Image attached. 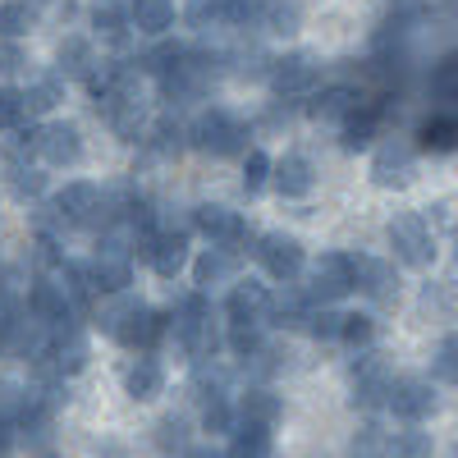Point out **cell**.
I'll return each mask as SVG.
<instances>
[{
  "mask_svg": "<svg viewBox=\"0 0 458 458\" xmlns=\"http://www.w3.org/2000/svg\"><path fill=\"white\" fill-rule=\"evenodd\" d=\"M101 326H106V335L120 339L124 349H142V353H151V349H157V344L165 339L170 317L157 312V308H142V302H133V298L120 293V302L101 312Z\"/></svg>",
  "mask_w": 458,
  "mask_h": 458,
  "instance_id": "1",
  "label": "cell"
},
{
  "mask_svg": "<svg viewBox=\"0 0 458 458\" xmlns=\"http://www.w3.org/2000/svg\"><path fill=\"white\" fill-rule=\"evenodd\" d=\"M248 124L243 120H234L225 106H211V110H202L193 124H188V142H193L198 151H211V157H248Z\"/></svg>",
  "mask_w": 458,
  "mask_h": 458,
  "instance_id": "2",
  "label": "cell"
},
{
  "mask_svg": "<svg viewBox=\"0 0 458 458\" xmlns=\"http://www.w3.org/2000/svg\"><path fill=\"white\" fill-rule=\"evenodd\" d=\"M386 234H390L394 261L408 266V271H427V266L436 261V234H431V225L417 211H399Z\"/></svg>",
  "mask_w": 458,
  "mask_h": 458,
  "instance_id": "3",
  "label": "cell"
},
{
  "mask_svg": "<svg viewBox=\"0 0 458 458\" xmlns=\"http://www.w3.org/2000/svg\"><path fill=\"white\" fill-rule=\"evenodd\" d=\"M170 330L183 344V353H193V358L216 353V330H211V302H207V293H198V289L183 293V302L170 317Z\"/></svg>",
  "mask_w": 458,
  "mask_h": 458,
  "instance_id": "4",
  "label": "cell"
},
{
  "mask_svg": "<svg viewBox=\"0 0 458 458\" xmlns=\"http://www.w3.org/2000/svg\"><path fill=\"white\" fill-rule=\"evenodd\" d=\"M55 216H60L64 225L97 229V225L110 220V216H106V193H101L97 183H88V179H73V183H64L60 193H55Z\"/></svg>",
  "mask_w": 458,
  "mask_h": 458,
  "instance_id": "5",
  "label": "cell"
},
{
  "mask_svg": "<svg viewBox=\"0 0 458 458\" xmlns=\"http://www.w3.org/2000/svg\"><path fill=\"white\" fill-rule=\"evenodd\" d=\"M386 408L399 417V422H427V417L440 408V399H436V386L427 376H394L390 380V394H386Z\"/></svg>",
  "mask_w": 458,
  "mask_h": 458,
  "instance_id": "6",
  "label": "cell"
},
{
  "mask_svg": "<svg viewBox=\"0 0 458 458\" xmlns=\"http://www.w3.org/2000/svg\"><path fill=\"white\" fill-rule=\"evenodd\" d=\"M257 261H261V271L271 276V280H280V284H293L298 276H302V266H308V252H302V243L293 239V234H261L257 239Z\"/></svg>",
  "mask_w": 458,
  "mask_h": 458,
  "instance_id": "7",
  "label": "cell"
},
{
  "mask_svg": "<svg viewBox=\"0 0 458 458\" xmlns=\"http://www.w3.org/2000/svg\"><path fill=\"white\" fill-rule=\"evenodd\" d=\"M358 289L353 280V252H321V261L312 266V302H339V298H349Z\"/></svg>",
  "mask_w": 458,
  "mask_h": 458,
  "instance_id": "8",
  "label": "cell"
},
{
  "mask_svg": "<svg viewBox=\"0 0 458 458\" xmlns=\"http://www.w3.org/2000/svg\"><path fill=\"white\" fill-rule=\"evenodd\" d=\"M390 362L362 349V358L353 362V408L362 412H376V408H386V394H390Z\"/></svg>",
  "mask_w": 458,
  "mask_h": 458,
  "instance_id": "9",
  "label": "cell"
},
{
  "mask_svg": "<svg viewBox=\"0 0 458 458\" xmlns=\"http://www.w3.org/2000/svg\"><path fill=\"white\" fill-rule=\"evenodd\" d=\"M88 276H92L97 293H114V298H120V293L133 284V257H129L124 239H114V234H110V239L101 243L97 261L88 266Z\"/></svg>",
  "mask_w": 458,
  "mask_h": 458,
  "instance_id": "10",
  "label": "cell"
},
{
  "mask_svg": "<svg viewBox=\"0 0 458 458\" xmlns=\"http://www.w3.org/2000/svg\"><path fill=\"white\" fill-rule=\"evenodd\" d=\"M142 257L161 280H174L188 266V234L183 229H151V234H142Z\"/></svg>",
  "mask_w": 458,
  "mask_h": 458,
  "instance_id": "11",
  "label": "cell"
},
{
  "mask_svg": "<svg viewBox=\"0 0 458 458\" xmlns=\"http://www.w3.org/2000/svg\"><path fill=\"white\" fill-rule=\"evenodd\" d=\"M193 225H198V234L211 239V248H225V252L248 239V220L239 211H229V207H216V202L193 207Z\"/></svg>",
  "mask_w": 458,
  "mask_h": 458,
  "instance_id": "12",
  "label": "cell"
},
{
  "mask_svg": "<svg viewBox=\"0 0 458 458\" xmlns=\"http://www.w3.org/2000/svg\"><path fill=\"white\" fill-rule=\"evenodd\" d=\"M266 308H271V289L257 280H243L225 298V326H261L266 330Z\"/></svg>",
  "mask_w": 458,
  "mask_h": 458,
  "instance_id": "13",
  "label": "cell"
},
{
  "mask_svg": "<svg viewBox=\"0 0 458 458\" xmlns=\"http://www.w3.org/2000/svg\"><path fill=\"white\" fill-rule=\"evenodd\" d=\"M271 88L280 92V97H302V92H312L317 88V79H321V69H317V60L312 55H280V60H271Z\"/></svg>",
  "mask_w": 458,
  "mask_h": 458,
  "instance_id": "14",
  "label": "cell"
},
{
  "mask_svg": "<svg viewBox=\"0 0 458 458\" xmlns=\"http://www.w3.org/2000/svg\"><path fill=\"white\" fill-rule=\"evenodd\" d=\"M380 120H386V97H376V101H362L349 120L339 124V147L344 151H367L376 142V129Z\"/></svg>",
  "mask_w": 458,
  "mask_h": 458,
  "instance_id": "15",
  "label": "cell"
},
{
  "mask_svg": "<svg viewBox=\"0 0 458 458\" xmlns=\"http://www.w3.org/2000/svg\"><path fill=\"white\" fill-rule=\"evenodd\" d=\"M312 312H317L312 293H302V289L284 284L280 293H271V308H266V326H284V330H308Z\"/></svg>",
  "mask_w": 458,
  "mask_h": 458,
  "instance_id": "16",
  "label": "cell"
},
{
  "mask_svg": "<svg viewBox=\"0 0 458 458\" xmlns=\"http://www.w3.org/2000/svg\"><path fill=\"white\" fill-rule=\"evenodd\" d=\"M408 179H412V147L408 142H380L371 157V183L403 188Z\"/></svg>",
  "mask_w": 458,
  "mask_h": 458,
  "instance_id": "17",
  "label": "cell"
},
{
  "mask_svg": "<svg viewBox=\"0 0 458 458\" xmlns=\"http://www.w3.org/2000/svg\"><path fill=\"white\" fill-rule=\"evenodd\" d=\"M37 157H42L47 165H73L83 157V138L73 124H47L37 129Z\"/></svg>",
  "mask_w": 458,
  "mask_h": 458,
  "instance_id": "18",
  "label": "cell"
},
{
  "mask_svg": "<svg viewBox=\"0 0 458 458\" xmlns=\"http://www.w3.org/2000/svg\"><path fill=\"white\" fill-rule=\"evenodd\" d=\"M353 280L367 298L376 302H394L399 293V276H394V266L390 261H380V257H353Z\"/></svg>",
  "mask_w": 458,
  "mask_h": 458,
  "instance_id": "19",
  "label": "cell"
},
{
  "mask_svg": "<svg viewBox=\"0 0 458 458\" xmlns=\"http://www.w3.org/2000/svg\"><path fill=\"white\" fill-rule=\"evenodd\" d=\"M417 147L431 151V157H449L458 151V110H436L417 124Z\"/></svg>",
  "mask_w": 458,
  "mask_h": 458,
  "instance_id": "20",
  "label": "cell"
},
{
  "mask_svg": "<svg viewBox=\"0 0 458 458\" xmlns=\"http://www.w3.org/2000/svg\"><path fill=\"white\" fill-rule=\"evenodd\" d=\"M271 179H276V193L293 202V198H308V193H312L317 170H312L308 157H298V151H293V157H284V161L271 165Z\"/></svg>",
  "mask_w": 458,
  "mask_h": 458,
  "instance_id": "21",
  "label": "cell"
},
{
  "mask_svg": "<svg viewBox=\"0 0 458 458\" xmlns=\"http://www.w3.org/2000/svg\"><path fill=\"white\" fill-rule=\"evenodd\" d=\"M239 422H252V427H276L280 417H284V399L276 390H266V386H252L243 399H239Z\"/></svg>",
  "mask_w": 458,
  "mask_h": 458,
  "instance_id": "22",
  "label": "cell"
},
{
  "mask_svg": "<svg viewBox=\"0 0 458 458\" xmlns=\"http://www.w3.org/2000/svg\"><path fill=\"white\" fill-rule=\"evenodd\" d=\"M358 106H362V92L349 88V83H339V88H326V92L312 101V114H317V120H326V124H344Z\"/></svg>",
  "mask_w": 458,
  "mask_h": 458,
  "instance_id": "23",
  "label": "cell"
},
{
  "mask_svg": "<svg viewBox=\"0 0 458 458\" xmlns=\"http://www.w3.org/2000/svg\"><path fill=\"white\" fill-rule=\"evenodd\" d=\"M174 23V0H129V28L161 37Z\"/></svg>",
  "mask_w": 458,
  "mask_h": 458,
  "instance_id": "24",
  "label": "cell"
},
{
  "mask_svg": "<svg viewBox=\"0 0 458 458\" xmlns=\"http://www.w3.org/2000/svg\"><path fill=\"white\" fill-rule=\"evenodd\" d=\"M124 390H129V399H138V403L157 399V394L165 390V371H161V362H157V358H138V362L129 367V376H124Z\"/></svg>",
  "mask_w": 458,
  "mask_h": 458,
  "instance_id": "25",
  "label": "cell"
},
{
  "mask_svg": "<svg viewBox=\"0 0 458 458\" xmlns=\"http://www.w3.org/2000/svg\"><path fill=\"white\" fill-rule=\"evenodd\" d=\"M97 73V51L88 37H64L60 42V79H92Z\"/></svg>",
  "mask_w": 458,
  "mask_h": 458,
  "instance_id": "26",
  "label": "cell"
},
{
  "mask_svg": "<svg viewBox=\"0 0 458 458\" xmlns=\"http://www.w3.org/2000/svg\"><path fill=\"white\" fill-rule=\"evenodd\" d=\"M5 183H10V193H14L19 202L42 198V193H47V174L37 170V165H28L23 157H14V161L5 165Z\"/></svg>",
  "mask_w": 458,
  "mask_h": 458,
  "instance_id": "27",
  "label": "cell"
},
{
  "mask_svg": "<svg viewBox=\"0 0 458 458\" xmlns=\"http://www.w3.org/2000/svg\"><path fill=\"white\" fill-rule=\"evenodd\" d=\"M229 276H234V252H225V248H211L198 257L193 266V280H198V293H207L211 284H225Z\"/></svg>",
  "mask_w": 458,
  "mask_h": 458,
  "instance_id": "28",
  "label": "cell"
},
{
  "mask_svg": "<svg viewBox=\"0 0 458 458\" xmlns=\"http://www.w3.org/2000/svg\"><path fill=\"white\" fill-rule=\"evenodd\" d=\"M271 454H276L271 427H252V422L234 427V449H229V458H271Z\"/></svg>",
  "mask_w": 458,
  "mask_h": 458,
  "instance_id": "29",
  "label": "cell"
},
{
  "mask_svg": "<svg viewBox=\"0 0 458 458\" xmlns=\"http://www.w3.org/2000/svg\"><path fill=\"white\" fill-rule=\"evenodd\" d=\"M60 101H64V79H60V73H47V79H37V83L23 88L28 114H47V110H55Z\"/></svg>",
  "mask_w": 458,
  "mask_h": 458,
  "instance_id": "30",
  "label": "cell"
},
{
  "mask_svg": "<svg viewBox=\"0 0 458 458\" xmlns=\"http://www.w3.org/2000/svg\"><path fill=\"white\" fill-rule=\"evenodd\" d=\"M92 23H97V32L106 37V42H129V10L120 5V0H101V5L92 10Z\"/></svg>",
  "mask_w": 458,
  "mask_h": 458,
  "instance_id": "31",
  "label": "cell"
},
{
  "mask_svg": "<svg viewBox=\"0 0 458 458\" xmlns=\"http://www.w3.org/2000/svg\"><path fill=\"white\" fill-rule=\"evenodd\" d=\"M157 449L165 458H183L188 449H193V445H188V422H183V417H161V422H157Z\"/></svg>",
  "mask_w": 458,
  "mask_h": 458,
  "instance_id": "32",
  "label": "cell"
},
{
  "mask_svg": "<svg viewBox=\"0 0 458 458\" xmlns=\"http://www.w3.org/2000/svg\"><path fill=\"white\" fill-rule=\"evenodd\" d=\"M28 28H32L28 0H5V5H0V42H19Z\"/></svg>",
  "mask_w": 458,
  "mask_h": 458,
  "instance_id": "33",
  "label": "cell"
},
{
  "mask_svg": "<svg viewBox=\"0 0 458 458\" xmlns=\"http://www.w3.org/2000/svg\"><path fill=\"white\" fill-rule=\"evenodd\" d=\"M339 339L349 344V349H371V339H376V321H371L367 312H344Z\"/></svg>",
  "mask_w": 458,
  "mask_h": 458,
  "instance_id": "34",
  "label": "cell"
},
{
  "mask_svg": "<svg viewBox=\"0 0 458 458\" xmlns=\"http://www.w3.org/2000/svg\"><path fill=\"white\" fill-rule=\"evenodd\" d=\"M179 60H183V47H179V42H161V47H151V51L142 55V73H151V79L161 83Z\"/></svg>",
  "mask_w": 458,
  "mask_h": 458,
  "instance_id": "35",
  "label": "cell"
},
{
  "mask_svg": "<svg viewBox=\"0 0 458 458\" xmlns=\"http://www.w3.org/2000/svg\"><path fill=\"white\" fill-rule=\"evenodd\" d=\"M183 142H188V129L174 120V114H165V120H161L157 129H151V147H157L161 157H179Z\"/></svg>",
  "mask_w": 458,
  "mask_h": 458,
  "instance_id": "36",
  "label": "cell"
},
{
  "mask_svg": "<svg viewBox=\"0 0 458 458\" xmlns=\"http://www.w3.org/2000/svg\"><path fill=\"white\" fill-rule=\"evenodd\" d=\"M28 403H32V390H23V386H14V380H0V417L5 422H23V412H28Z\"/></svg>",
  "mask_w": 458,
  "mask_h": 458,
  "instance_id": "37",
  "label": "cell"
},
{
  "mask_svg": "<svg viewBox=\"0 0 458 458\" xmlns=\"http://www.w3.org/2000/svg\"><path fill=\"white\" fill-rule=\"evenodd\" d=\"M390 431H380V427H362L353 436V458H390Z\"/></svg>",
  "mask_w": 458,
  "mask_h": 458,
  "instance_id": "38",
  "label": "cell"
},
{
  "mask_svg": "<svg viewBox=\"0 0 458 458\" xmlns=\"http://www.w3.org/2000/svg\"><path fill=\"white\" fill-rule=\"evenodd\" d=\"M431 454H436V445L427 431H403L390 440V458H431Z\"/></svg>",
  "mask_w": 458,
  "mask_h": 458,
  "instance_id": "39",
  "label": "cell"
},
{
  "mask_svg": "<svg viewBox=\"0 0 458 458\" xmlns=\"http://www.w3.org/2000/svg\"><path fill=\"white\" fill-rule=\"evenodd\" d=\"M271 32H293L298 28V0H266V19Z\"/></svg>",
  "mask_w": 458,
  "mask_h": 458,
  "instance_id": "40",
  "label": "cell"
},
{
  "mask_svg": "<svg viewBox=\"0 0 458 458\" xmlns=\"http://www.w3.org/2000/svg\"><path fill=\"white\" fill-rule=\"evenodd\" d=\"M271 157H266V151L261 147H252L248 151V157H243V188H248V193H257V188L266 183V179H271Z\"/></svg>",
  "mask_w": 458,
  "mask_h": 458,
  "instance_id": "41",
  "label": "cell"
},
{
  "mask_svg": "<svg viewBox=\"0 0 458 458\" xmlns=\"http://www.w3.org/2000/svg\"><path fill=\"white\" fill-rule=\"evenodd\" d=\"M28 120V106L19 88H0V129H23Z\"/></svg>",
  "mask_w": 458,
  "mask_h": 458,
  "instance_id": "42",
  "label": "cell"
},
{
  "mask_svg": "<svg viewBox=\"0 0 458 458\" xmlns=\"http://www.w3.org/2000/svg\"><path fill=\"white\" fill-rule=\"evenodd\" d=\"M339 326H344V312H335V308H317L312 321H308V335L321 339V344H330V339H339Z\"/></svg>",
  "mask_w": 458,
  "mask_h": 458,
  "instance_id": "43",
  "label": "cell"
},
{
  "mask_svg": "<svg viewBox=\"0 0 458 458\" xmlns=\"http://www.w3.org/2000/svg\"><path fill=\"white\" fill-rule=\"evenodd\" d=\"M427 5H431V0H390L386 23H394V28H403V32H408V23L422 19V14H427Z\"/></svg>",
  "mask_w": 458,
  "mask_h": 458,
  "instance_id": "44",
  "label": "cell"
},
{
  "mask_svg": "<svg viewBox=\"0 0 458 458\" xmlns=\"http://www.w3.org/2000/svg\"><path fill=\"white\" fill-rule=\"evenodd\" d=\"M436 376L449 380V386H458V335H449L436 349Z\"/></svg>",
  "mask_w": 458,
  "mask_h": 458,
  "instance_id": "45",
  "label": "cell"
},
{
  "mask_svg": "<svg viewBox=\"0 0 458 458\" xmlns=\"http://www.w3.org/2000/svg\"><path fill=\"white\" fill-rule=\"evenodd\" d=\"M188 23H193V28L225 23V5H220V0H193V5H188Z\"/></svg>",
  "mask_w": 458,
  "mask_h": 458,
  "instance_id": "46",
  "label": "cell"
},
{
  "mask_svg": "<svg viewBox=\"0 0 458 458\" xmlns=\"http://www.w3.org/2000/svg\"><path fill=\"white\" fill-rule=\"evenodd\" d=\"M431 79H436V88H440V92L458 97V51H449V55L431 69Z\"/></svg>",
  "mask_w": 458,
  "mask_h": 458,
  "instance_id": "47",
  "label": "cell"
},
{
  "mask_svg": "<svg viewBox=\"0 0 458 458\" xmlns=\"http://www.w3.org/2000/svg\"><path fill=\"white\" fill-rule=\"evenodd\" d=\"M23 64H28V55L19 42H0V73H19Z\"/></svg>",
  "mask_w": 458,
  "mask_h": 458,
  "instance_id": "48",
  "label": "cell"
},
{
  "mask_svg": "<svg viewBox=\"0 0 458 458\" xmlns=\"http://www.w3.org/2000/svg\"><path fill=\"white\" fill-rule=\"evenodd\" d=\"M19 445V427L14 422H5V417H0V458H5L10 449Z\"/></svg>",
  "mask_w": 458,
  "mask_h": 458,
  "instance_id": "49",
  "label": "cell"
},
{
  "mask_svg": "<svg viewBox=\"0 0 458 458\" xmlns=\"http://www.w3.org/2000/svg\"><path fill=\"white\" fill-rule=\"evenodd\" d=\"M183 458H229V454H220V449H211V445H193Z\"/></svg>",
  "mask_w": 458,
  "mask_h": 458,
  "instance_id": "50",
  "label": "cell"
},
{
  "mask_svg": "<svg viewBox=\"0 0 458 458\" xmlns=\"http://www.w3.org/2000/svg\"><path fill=\"white\" fill-rule=\"evenodd\" d=\"M454 252H458V229H454Z\"/></svg>",
  "mask_w": 458,
  "mask_h": 458,
  "instance_id": "51",
  "label": "cell"
},
{
  "mask_svg": "<svg viewBox=\"0 0 458 458\" xmlns=\"http://www.w3.org/2000/svg\"><path fill=\"white\" fill-rule=\"evenodd\" d=\"M449 5H458V0H449Z\"/></svg>",
  "mask_w": 458,
  "mask_h": 458,
  "instance_id": "52",
  "label": "cell"
}]
</instances>
